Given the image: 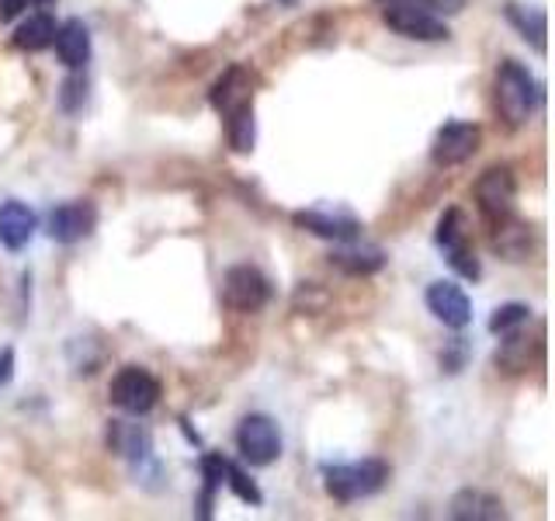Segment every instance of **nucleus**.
Here are the masks:
<instances>
[{
	"label": "nucleus",
	"mask_w": 555,
	"mask_h": 521,
	"mask_svg": "<svg viewBox=\"0 0 555 521\" xmlns=\"http://www.w3.org/2000/svg\"><path fill=\"white\" fill-rule=\"evenodd\" d=\"M202 476H205V497H202V518H208L212 511V497L216 491L225 483V459L222 456H205L202 459Z\"/></svg>",
	"instance_id": "22"
},
{
	"label": "nucleus",
	"mask_w": 555,
	"mask_h": 521,
	"mask_svg": "<svg viewBox=\"0 0 555 521\" xmlns=\"http://www.w3.org/2000/svg\"><path fill=\"white\" fill-rule=\"evenodd\" d=\"M236 448L243 462L271 466L282 456V434H278V424L268 414H247L236 428Z\"/></svg>",
	"instance_id": "5"
},
{
	"label": "nucleus",
	"mask_w": 555,
	"mask_h": 521,
	"mask_svg": "<svg viewBox=\"0 0 555 521\" xmlns=\"http://www.w3.org/2000/svg\"><path fill=\"white\" fill-rule=\"evenodd\" d=\"M35 226H39V219H35V213L25 202H14V199L0 202V247L22 251L35 237Z\"/></svg>",
	"instance_id": "12"
},
{
	"label": "nucleus",
	"mask_w": 555,
	"mask_h": 521,
	"mask_svg": "<svg viewBox=\"0 0 555 521\" xmlns=\"http://www.w3.org/2000/svg\"><path fill=\"white\" fill-rule=\"evenodd\" d=\"M94 223H98V213L91 202H66L60 208H52L49 237L56 243H77L94 233Z\"/></svg>",
	"instance_id": "11"
},
{
	"label": "nucleus",
	"mask_w": 555,
	"mask_h": 521,
	"mask_svg": "<svg viewBox=\"0 0 555 521\" xmlns=\"http://www.w3.org/2000/svg\"><path fill=\"white\" fill-rule=\"evenodd\" d=\"M528 317H531V309H528L525 303H507V306H500V309L493 313L490 330H493V334H507V330H517Z\"/></svg>",
	"instance_id": "24"
},
{
	"label": "nucleus",
	"mask_w": 555,
	"mask_h": 521,
	"mask_svg": "<svg viewBox=\"0 0 555 521\" xmlns=\"http://www.w3.org/2000/svg\"><path fill=\"white\" fill-rule=\"evenodd\" d=\"M108 445H112V452H118V456H126L132 462L146 459L150 452H153L150 431L139 428V424H126V421H112V428H108Z\"/></svg>",
	"instance_id": "16"
},
{
	"label": "nucleus",
	"mask_w": 555,
	"mask_h": 521,
	"mask_svg": "<svg viewBox=\"0 0 555 521\" xmlns=\"http://www.w3.org/2000/svg\"><path fill=\"white\" fill-rule=\"evenodd\" d=\"M60 101H63V109H66V112H80V104L87 101V80H83V77H69V80L63 84Z\"/></svg>",
	"instance_id": "26"
},
{
	"label": "nucleus",
	"mask_w": 555,
	"mask_h": 521,
	"mask_svg": "<svg viewBox=\"0 0 555 521\" xmlns=\"http://www.w3.org/2000/svg\"><path fill=\"white\" fill-rule=\"evenodd\" d=\"M52 39H56V17L39 11V14H28L22 25L14 28V46L25 49V52H39L49 49Z\"/></svg>",
	"instance_id": "17"
},
{
	"label": "nucleus",
	"mask_w": 555,
	"mask_h": 521,
	"mask_svg": "<svg viewBox=\"0 0 555 521\" xmlns=\"http://www.w3.org/2000/svg\"><path fill=\"white\" fill-rule=\"evenodd\" d=\"M28 0H0V22H14L17 14L25 11Z\"/></svg>",
	"instance_id": "27"
},
{
	"label": "nucleus",
	"mask_w": 555,
	"mask_h": 521,
	"mask_svg": "<svg viewBox=\"0 0 555 521\" xmlns=\"http://www.w3.org/2000/svg\"><path fill=\"white\" fill-rule=\"evenodd\" d=\"M225 132H230V147L236 153H250L254 150V101L240 104L230 115H225Z\"/></svg>",
	"instance_id": "20"
},
{
	"label": "nucleus",
	"mask_w": 555,
	"mask_h": 521,
	"mask_svg": "<svg viewBox=\"0 0 555 521\" xmlns=\"http://www.w3.org/2000/svg\"><path fill=\"white\" fill-rule=\"evenodd\" d=\"M56 52L66 69H80L87 66V60H91V31H87V25L80 22V17H69V22H63L56 28Z\"/></svg>",
	"instance_id": "15"
},
{
	"label": "nucleus",
	"mask_w": 555,
	"mask_h": 521,
	"mask_svg": "<svg viewBox=\"0 0 555 521\" xmlns=\"http://www.w3.org/2000/svg\"><path fill=\"white\" fill-rule=\"evenodd\" d=\"M208 101H212V109L230 115L233 109H240V104H250L254 101V91H250V74L243 66H230L225 74L216 80L212 94H208Z\"/></svg>",
	"instance_id": "14"
},
{
	"label": "nucleus",
	"mask_w": 555,
	"mask_h": 521,
	"mask_svg": "<svg viewBox=\"0 0 555 521\" xmlns=\"http://www.w3.org/2000/svg\"><path fill=\"white\" fill-rule=\"evenodd\" d=\"M382 22H386L396 35H403V39H416V42L448 39V25L438 17V11L424 8V4H410V0L382 4Z\"/></svg>",
	"instance_id": "3"
},
{
	"label": "nucleus",
	"mask_w": 555,
	"mask_h": 521,
	"mask_svg": "<svg viewBox=\"0 0 555 521\" xmlns=\"http://www.w3.org/2000/svg\"><path fill=\"white\" fill-rule=\"evenodd\" d=\"M424 300H427V309L434 313V317L451 330H462V327L473 323V300H468L465 289L455 282H430Z\"/></svg>",
	"instance_id": "9"
},
{
	"label": "nucleus",
	"mask_w": 555,
	"mask_h": 521,
	"mask_svg": "<svg viewBox=\"0 0 555 521\" xmlns=\"http://www.w3.org/2000/svg\"><path fill=\"white\" fill-rule=\"evenodd\" d=\"M330 265H337L340 271L347 275H375L386 268V254H382L378 247H340L330 254Z\"/></svg>",
	"instance_id": "18"
},
{
	"label": "nucleus",
	"mask_w": 555,
	"mask_h": 521,
	"mask_svg": "<svg viewBox=\"0 0 555 521\" xmlns=\"http://www.w3.org/2000/svg\"><path fill=\"white\" fill-rule=\"evenodd\" d=\"M514 202H517V181L511 167H486L476 181V205L479 213L490 219L493 226L514 219Z\"/></svg>",
	"instance_id": "4"
},
{
	"label": "nucleus",
	"mask_w": 555,
	"mask_h": 521,
	"mask_svg": "<svg viewBox=\"0 0 555 521\" xmlns=\"http://www.w3.org/2000/svg\"><path fill=\"white\" fill-rule=\"evenodd\" d=\"M507 22L525 35V39L538 49V52H545L548 42H545V35H548V17L542 8H520V4H507Z\"/></svg>",
	"instance_id": "19"
},
{
	"label": "nucleus",
	"mask_w": 555,
	"mask_h": 521,
	"mask_svg": "<svg viewBox=\"0 0 555 521\" xmlns=\"http://www.w3.org/2000/svg\"><path fill=\"white\" fill-rule=\"evenodd\" d=\"M479 126L476 122H444L434 136V147H430V156L438 167H459L465 161H473L476 150H479Z\"/></svg>",
	"instance_id": "8"
},
{
	"label": "nucleus",
	"mask_w": 555,
	"mask_h": 521,
	"mask_svg": "<svg viewBox=\"0 0 555 521\" xmlns=\"http://www.w3.org/2000/svg\"><path fill=\"white\" fill-rule=\"evenodd\" d=\"M451 518L459 521H496L507 518L503 511V500L490 491H479V486H465L455 497H451Z\"/></svg>",
	"instance_id": "13"
},
{
	"label": "nucleus",
	"mask_w": 555,
	"mask_h": 521,
	"mask_svg": "<svg viewBox=\"0 0 555 521\" xmlns=\"http://www.w3.org/2000/svg\"><path fill=\"white\" fill-rule=\"evenodd\" d=\"M538 98H542V91H538L531 69L525 63H517V60H503L500 69H496V109H500V118L507 122L511 129L525 126V122L531 118V112H534Z\"/></svg>",
	"instance_id": "1"
},
{
	"label": "nucleus",
	"mask_w": 555,
	"mask_h": 521,
	"mask_svg": "<svg viewBox=\"0 0 555 521\" xmlns=\"http://www.w3.org/2000/svg\"><path fill=\"white\" fill-rule=\"evenodd\" d=\"M326 494L340 504H354L361 497L378 494L389 480V466L382 459H358V462H337L323 469Z\"/></svg>",
	"instance_id": "2"
},
{
	"label": "nucleus",
	"mask_w": 555,
	"mask_h": 521,
	"mask_svg": "<svg viewBox=\"0 0 555 521\" xmlns=\"http://www.w3.org/2000/svg\"><path fill=\"white\" fill-rule=\"evenodd\" d=\"M434 240H438V247H444V251L459 247V243H468V223H465L462 208H448V213L438 219V233H434Z\"/></svg>",
	"instance_id": "21"
},
{
	"label": "nucleus",
	"mask_w": 555,
	"mask_h": 521,
	"mask_svg": "<svg viewBox=\"0 0 555 521\" xmlns=\"http://www.w3.org/2000/svg\"><path fill=\"white\" fill-rule=\"evenodd\" d=\"M11 376H14V352L4 347V352H0V386H8Z\"/></svg>",
	"instance_id": "28"
},
{
	"label": "nucleus",
	"mask_w": 555,
	"mask_h": 521,
	"mask_svg": "<svg viewBox=\"0 0 555 521\" xmlns=\"http://www.w3.org/2000/svg\"><path fill=\"white\" fill-rule=\"evenodd\" d=\"M448 254V265L455 268L462 278H476L482 275V268H479V257L473 254V247H468V243H459V247H451V251H444Z\"/></svg>",
	"instance_id": "25"
},
{
	"label": "nucleus",
	"mask_w": 555,
	"mask_h": 521,
	"mask_svg": "<svg viewBox=\"0 0 555 521\" xmlns=\"http://www.w3.org/2000/svg\"><path fill=\"white\" fill-rule=\"evenodd\" d=\"M28 4H49V0H28Z\"/></svg>",
	"instance_id": "29"
},
{
	"label": "nucleus",
	"mask_w": 555,
	"mask_h": 521,
	"mask_svg": "<svg viewBox=\"0 0 555 521\" xmlns=\"http://www.w3.org/2000/svg\"><path fill=\"white\" fill-rule=\"evenodd\" d=\"M225 483H230V491L240 497V500H247V504H254V508H260V504H264V494L257 491V483L243 473L240 466H233L230 459H225Z\"/></svg>",
	"instance_id": "23"
},
{
	"label": "nucleus",
	"mask_w": 555,
	"mask_h": 521,
	"mask_svg": "<svg viewBox=\"0 0 555 521\" xmlns=\"http://www.w3.org/2000/svg\"><path fill=\"white\" fill-rule=\"evenodd\" d=\"M222 292H225V303L236 313H257L271 300V282L264 278V271H257L254 265H233L222 278Z\"/></svg>",
	"instance_id": "7"
},
{
	"label": "nucleus",
	"mask_w": 555,
	"mask_h": 521,
	"mask_svg": "<svg viewBox=\"0 0 555 521\" xmlns=\"http://www.w3.org/2000/svg\"><path fill=\"white\" fill-rule=\"evenodd\" d=\"M108 399L126 410L132 417L139 414H150L156 407V399H160V382H156L146 369H139V365H126L108 386Z\"/></svg>",
	"instance_id": "6"
},
{
	"label": "nucleus",
	"mask_w": 555,
	"mask_h": 521,
	"mask_svg": "<svg viewBox=\"0 0 555 521\" xmlns=\"http://www.w3.org/2000/svg\"><path fill=\"white\" fill-rule=\"evenodd\" d=\"M292 223L299 230L320 237V240H334V243H354L361 237V223L354 216H334V213H323V208H306V213H295Z\"/></svg>",
	"instance_id": "10"
},
{
	"label": "nucleus",
	"mask_w": 555,
	"mask_h": 521,
	"mask_svg": "<svg viewBox=\"0 0 555 521\" xmlns=\"http://www.w3.org/2000/svg\"><path fill=\"white\" fill-rule=\"evenodd\" d=\"M282 4H295V0H282Z\"/></svg>",
	"instance_id": "30"
}]
</instances>
